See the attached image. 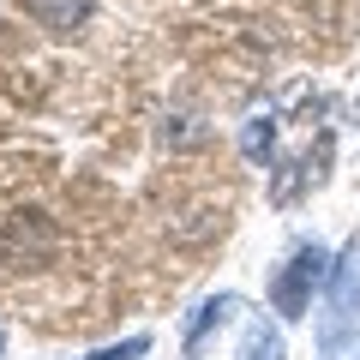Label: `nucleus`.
<instances>
[{
	"label": "nucleus",
	"mask_w": 360,
	"mask_h": 360,
	"mask_svg": "<svg viewBox=\"0 0 360 360\" xmlns=\"http://www.w3.org/2000/svg\"><path fill=\"white\" fill-rule=\"evenodd\" d=\"M330 252L324 246H295V258H288L283 270H276V283H270V307L283 312V319H307L312 312V288H324L330 283Z\"/></svg>",
	"instance_id": "obj_1"
},
{
	"label": "nucleus",
	"mask_w": 360,
	"mask_h": 360,
	"mask_svg": "<svg viewBox=\"0 0 360 360\" xmlns=\"http://www.w3.org/2000/svg\"><path fill=\"white\" fill-rule=\"evenodd\" d=\"M360 312V240H348L342 264L330 270V324H348Z\"/></svg>",
	"instance_id": "obj_2"
},
{
	"label": "nucleus",
	"mask_w": 360,
	"mask_h": 360,
	"mask_svg": "<svg viewBox=\"0 0 360 360\" xmlns=\"http://www.w3.org/2000/svg\"><path fill=\"white\" fill-rule=\"evenodd\" d=\"M30 6V18L37 25H49V30H78V25H90V13H96V0H25Z\"/></svg>",
	"instance_id": "obj_3"
},
{
	"label": "nucleus",
	"mask_w": 360,
	"mask_h": 360,
	"mask_svg": "<svg viewBox=\"0 0 360 360\" xmlns=\"http://www.w3.org/2000/svg\"><path fill=\"white\" fill-rule=\"evenodd\" d=\"M240 360H283V330L264 324V319H252L246 336H240Z\"/></svg>",
	"instance_id": "obj_4"
},
{
	"label": "nucleus",
	"mask_w": 360,
	"mask_h": 360,
	"mask_svg": "<svg viewBox=\"0 0 360 360\" xmlns=\"http://www.w3.org/2000/svg\"><path fill=\"white\" fill-rule=\"evenodd\" d=\"M270 144H276V120H270V115L246 120V132H240V150H246V162H258V156H270Z\"/></svg>",
	"instance_id": "obj_5"
},
{
	"label": "nucleus",
	"mask_w": 360,
	"mask_h": 360,
	"mask_svg": "<svg viewBox=\"0 0 360 360\" xmlns=\"http://www.w3.org/2000/svg\"><path fill=\"white\" fill-rule=\"evenodd\" d=\"M234 307H240V300H234V295H217V300H205V307L193 312V324H186V342H198V336H205L210 324H222V319H229Z\"/></svg>",
	"instance_id": "obj_6"
},
{
	"label": "nucleus",
	"mask_w": 360,
	"mask_h": 360,
	"mask_svg": "<svg viewBox=\"0 0 360 360\" xmlns=\"http://www.w3.org/2000/svg\"><path fill=\"white\" fill-rule=\"evenodd\" d=\"M150 354V336H127V342H115V348H96L90 360H144Z\"/></svg>",
	"instance_id": "obj_7"
},
{
	"label": "nucleus",
	"mask_w": 360,
	"mask_h": 360,
	"mask_svg": "<svg viewBox=\"0 0 360 360\" xmlns=\"http://www.w3.org/2000/svg\"><path fill=\"white\" fill-rule=\"evenodd\" d=\"M324 360H360V342H330V348H324Z\"/></svg>",
	"instance_id": "obj_8"
}]
</instances>
